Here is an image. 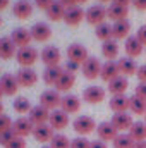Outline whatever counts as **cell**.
Segmentation results:
<instances>
[{
    "mask_svg": "<svg viewBox=\"0 0 146 148\" xmlns=\"http://www.w3.org/2000/svg\"><path fill=\"white\" fill-rule=\"evenodd\" d=\"M72 127L79 136H88L89 133L96 131L98 126H96V122H95L93 117H89V115H79L72 122Z\"/></svg>",
    "mask_w": 146,
    "mask_h": 148,
    "instance_id": "cell-1",
    "label": "cell"
},
{
    "mask_svg": "<svg viewBox=\"0 0 146 148\" xmlns=\"http://www.w3.org/2000/svg\"><path fill=\"white\" fill-rule=\"evenodd\" d=\"M62 103V97L57 90H46L40 95V105H43L48 110H57Z\"/></svg>",
    "mask_w": 146,
    "mask_h": 148,
    "instance_id": "cell-2",
    "label": "cell"
},
{
    "mask_svg": "<svg viewBox=\"0 0 146 148\" xmlns=\"http://www.w3.org/2000/svg\"><path fill=\"white\" fill-rule=\"evenodd\" d=\"M38 57H40V53H38L33 47H23V48H19L17 53H16V59H17V62H19L23 67H31V66L38 60Z\"/></svg>",
    "mask_w": 146,
    "mask_h": 148,
    "instance_id": "cell-3",
    "label": "cell"
},
{
    "mask_svg": "<svg viewBox=\"0 0 146 148\" xmlns=\"http://www.w3.org/2000/svg\"><path fill=\"white\" fill-rule=\"evenodd\" d=\"M89 24L93 26H100L105 23L107 19V9L103 5H91L88 10H86V17H84Z\"/></svg>",
    "mask_w": 146,
    "mask_h": 148,
    "instance_id": "cell-4",
    "label": "cell"
},
{
    "mask_svg": "<svg viewBox=\"0 0 146 148\" xmlns=\"http://www.w3.org/2000/svg\"><path fill=\"white\" fill-rule=\"evenodd\" d=\"M102 62L96 59V57H89L83 66H81V71L84 74V77L86 79H96L100 73H102Z\"/></svg>",
    "mask_w": 146,
    "mask_h": 148,
    "instance_id": "cell-5",
    "label": "cell"
},
{
    "mask_svg": "<svg viewBox=\"0 0 146 148\" xmlns=\"http://www.w3.org/2000/svg\"><path fill=\"white\" fill-rule=\"evenodd\" d=\"M67 57H69V60L77 62V64H81V66L89 59L86 47L81 45V43H72V45H69V48H67Z\"/></svg>",
    "mask_w": 146,
    "mask_h": 148,
    "instance_id": "cell-6",
    "label": "cell"
},
{
    "mask_svg": "<svg viewBox=\"0 0 146 148\" xmlns=\"http://www.w3.org/2000/svg\"><path fill=\"white\" fill-rule=\"evenodd\" d=\"M96 133H98V140H102V141H113L117 136H119V131H117V127L110 122V121H103V122H100L98 124V127H96Z\"/></svg>",
    "mask_w": 146,
    "mask_h": 148,
    "instance_id": "cell-7",
    "label": "cell"
},
{
    "mask_svg": "<svg viewBox=\"0 0 146 148\" xmlns=\"http://www.w3.org/2000/svg\"><path fill=\"white\" fill-rule=\"evenodd\" d=\"M43 64L46 67H52V66H60V50L57 47H45L40 53Z\"/></svg>",
    "mask_w": 146,
    "mask_h": 148,
    "instance_id": "cell-8",
    "label": "cell"
},
{
    "mask_svg": "<svg viewBox=\"0 0 146 148\" xmlns=\"http://www.w3.org/2000/svg\"><path fill=\"white\" fill-rule=\"evenodd\" d=\"M86 17V12L83 10L81 5H72V7H67L65 9V16H64V21L65 24L69 26H77L81 24V21Z\"/></svg>",
    "mask_w": 146,
    "mask_h": 148,
    "instance_id": "cell-9",
    "label": "cell"
},
{
    "mask_svg": "<svg viewBox=\"0 0 146 148\" xmlns=\"http://www.w3.org/2000/svg\"><path fill=\"white\" fill-rule=\"evenodd\" d=\"M16 77H17L19 86H26V88L36 84V81H38L36 71H33L31 67H21V69L16 73Z\"/></svg>",
    "mask_w": 146,
    "mask_h": 148,
    "instance_id": "cell-10",
    "label": "cell"
},
{
    "mask_svg": "<svg viewBox=\"0 0 146 148\" xmlns=\"http://www.w3.org/2000/svg\"><path fill=\"white\" fill-rule=\"evenodd\" d=\"M110 122L117 127V131H119V133H120V131H129V129L132 127V124H134L132 115H131V114H127V112H119V114H113Z\"/></svg>",
    "mask_w": 146,
    "mask_h": 148,
    "instance_id": "cell-11",
    "label": "cell"
},
{
    "mask_svg": "<svg viewBox=\"0 0 146 148\" xmlns=\"http://www.w3.org/2000/svg\"><path fill=\"white\" fill-rule=\"evenodd\" d=\"M12 129L16 131V134H17L19 138H26L28 134H33L35 124L29 121V117H19V119H16V121H14Z\"/></svg>",
    "mask_w": 146,
    "mask_h": 148,
    "instance_id": "cell-12",
    "label": "cell"
},
{
    "mask_svg": "<svg viewBox=\"0 0 146 148\" xmlns=\"http://www.w3.org/2000/svg\"><path fill=\"white\" fill-rule=\"evenodd\" d=\"M83 98H84V102H88V103H100V102H103L105 100V90L102 88V86H88L84 91H83Z\"/></svg>",
    "mask_w": 146,
    "mask_h": 148,
    "instance_id": "cell-13",
    "label": "cell"
},
{
    "mask_svg": "<svg viewBox=\"0 0 146 148\" xmlns=\"http://www.w3.org/2000/svg\"><path fill=\"white\" fill-rule=\"evenodd\" d=\"M48 124L53 127V129H64L69 126V114L64 112L62 109H57V110L50 112V121Z\"/></svg>",
    "mask_w": 146,
    "mask_h": 148,
    "instance_id": "cell-14",
    "label": "cell"
},
{
    "mask_svg": "<svg viewBox=\"0 0 146 148\" xmlns=\"http://www.w3.org/2000/svg\"><path fill=\"white\" fill-rule=\"evenodd\" d=\"M124 50H126V55L131 57V59H136L143 53L145 50V45L138 40V36H129L126 40V45H124Z\"/></svg>",
    "mask_w": 146,
    "mask_h": 148,
    "instance_id": "cell-15",
    "label": "cell"
},
{
    "mask_svg": "<svg viewBox=\"0 0 146 148\" xmlns=\"http://www.w3.org/2000/svg\"><path fill=\"white\" fill-rule=\"evenodd\" d=\"M0 86H2V91L3 95H16L17 90H19V83H17V77L16 74H3L0 77Z\"/></svg>",
    "mask_w": 146,
    "mask_h": 148,
    "instance_id": "cell-16",
    "label": "cell"
},
{
    "mask_svg": "<svg viewBox=\"0 0 146 148\" xmlns=\"http://www.w3.org/2000/svg\"><path fill=\"white\" fill-rule=\"evenodd\" d=\"M12 41L16 43V47H19V48H23V47H29V43H31V31L29 29H26V28H16L14 31H12Z\"/></svg>",
    "mask_w": 146,
    "mask_h": 148,
    "instance_id": "cell-17",
    "label": "cell"
},
{
    "mask_svg": "<svg viewBox=\"0 0 146 148\" xmlns=\"http://www.w3.org/2000/svg\"><path fill=\"white\" fill-rule=\"evenodd\" d=\"M29 121H31L35 126L48 124V121H50V110L45 109L43 105H36V107H33L31 112H29Z\"/></svg>",
    "mask_w": 146,
    "mask_h": 148,
    "instance_id": "cell-18",
    "label": "cell"
},
{
    "mask_svg": "<svg viewBox=\"0 0 146 148\" xmlns=\"http://www.w3.org/2000/svg\"><path fill=\"white\" fill-rule=\"evenodd\" d=\"M131 33V23L127 19L124 21H117L112 24V36L113 40H127Z\"/></svg>",
    "mask_w": 146,
    "mask_h": 148,
    "instance_id": "cell-19",
    "label": "cell"
},
{
    "mask_svg": "<svg viewBox=\"0 0 146 148\" xmlns=\"http://www.w3.org/2000/svg\"><path fill=\"white\" fill-rule=\"evenodd\" d=\"M33 136L40 143H46V141H52V138L55 136V133H53V127L50 124H40V126H35Z\"/></svg>",
    "mask_w": 146,
    "mask_h": 148,
    "instance_id": "cell-20",
    "label": "cell"
},
{
    "mask_svg": "<svg viewBox=\"0 0 146 148\" xmlns=\"http://www.w3.org/2000/svg\"><path fill=\"white\" fill-rule=\"evenodd\" d=\"M12 12L16 17L19 19H28L31 14H33V3L29 0H17L14 5H12Z\"/></svg>",
    "mask_w": 146,
    "mask_h": 148,
    "instance_id": "cell-21",
    "label": "cell"
},
{
    "mask_svg": "<svg viewBox=\"0 0 146 148\" xmlns=\"http://www.w3.org/2000/svg\"><path fill=\"white\" fill-rule=\"evenodd\" d=\"M29 31H31L33 40H36V41H46L52 36V29H50V26L46 23H35Z\"/></svg>",
    "mask_w": 146,
    "mask_h": 148,
    "instance_id": "cell-22",
    "label": "cell"
},
{
    "mask_svg": "<svg viewBox=\"0 0 146 148\" xmlns=\"http://www.w3.org/2000/svg\"><path fill=\"white\" fill-rule=\"evenodd\" d=\"M119 76H120V71H119V64H117L115 60H107V62L102 66L100 77H102L103 81L110 83L112 79H115V77H119Z\"/></svg>",
    "mask_w": 146,
    "mask_h": 148,
    "instance_id": "cell-23",
    "label": "cell"
},
{
    "mask_svg": "<svg viewBox=\"0 0 146 148\" xmlns=\"http://www.w3.org/2000/svg\"><path fill=\"white\" fill-rule=\"evenodd\" d=\"M129 88V81L126 76H119L115 79H112L108 83V91L112 93V97L115 95H126V90Z\"/></svg>",
    "mask_w": 146,
    "mask_h": 148,
    "instance_id": "cell-24",
    "label": "cell"
},
{
    "mask_svg": "<svg viewBox=\"0 0 146 148\" xmlns=\"http://www.w3.org/2000/svg\"><path fill=\"white\" fill-rule=\"evenodd\" d=\"M117 64H119V71H120V76H132V74L138 73V64H136V60L134 59H131V57H122V59H119L117 60Z\"/></svg>",
    "mask_w": 146,
    "mask_h": 148,
    "instance_id": "cell-25",
    "label": "cell"
},
{
    "mask_svg": "<svg viewBox=\"0 0 146 148\" xmlns=\"http://www.w3.org/2000/svg\"><path fill=\"white\" fill-rule=\"evenodd\" d=\"M127 14H129V9L127 7H120L117 3H110L108 7H107V17L112 19L113 23L127 19Z\"/></svg>",
    "mask_w": 146,
    "mask_h": 148,
    "instance_id": "cell-26",
    "label": "cell"
},
{
    "mask_svg": "<svg viewBox=\"0 0 146 148\" xmlns=\"http://www.w3.org/2000/svg\"><path fill=\"white\" fill-rule=\"evenodd\" d=\"M60 109L64 112H67V114H76V112H79V109H81V100H79V97H76V95H65V97L62 98Z\"/></svg>",
    "mask_w": 146,
    "mask_h": 148,
    "instance_id": "cell-27",
    "label": "cell"
},
{
    "mask_svg": "<svg viewBox=\"0 0 146 148\" xmlns=\"http://www.w3.org/2000/svg\"><path fill=\"white\" fill-rule=\"evenodd\" d=\"M74 83H76V74L69 73V71L64 69L62 76L59 77V81H57V84H55V88H57V91H69L74 86Z\"/></svg>",
    "mask_w": 146,
    "mask_h": 148,
    "instance_id": "cell-28",
    "label": "cell"
},
{
    "mask_svg": "<svg viewBox=\"0 0 146 148\" xmlns=\"http://www.w3.org/2000/svg\"><path fill=\"white\" fill-rule=\"evenodd\" d=\"M16 43L12 41V38L2 36L0 38V59H10L12 55H16Z\"/></svg>",
    "mask_w": 146,
    "mask_h": 148,
    "instance_id": "cell-29",
    "label": "cell"
},
{
    "mask_svg": "<svg viewBox=\"0 0 146 148\" xmlns=\"http://www.w3.org/2000/svg\"><path fill=\"white\" fill-rule=\"evenodd\" d=\"M110 109L119 114V112H127L129 110V97L126 95H115L110 98Z\"/></svg>",
    "mask_w": 146,
    "mask_h": 148,
    "instance_id": "cell-30",
    "label": "cell"
},
{
    "mask_svg": "<svg viewBox=\"0 0 146 148\" xmlns=\"http://www.w3.org/2000/svg\"><path fill=\"white\" fill-rule=\"evenodd\" d=\"M65 5H62L59 0H55L48 9H46V16H48V19H52V21H62L64 19V16H65Z\"/></svg>",
    "mask_w": 146,
    "mask_h": 148,
    "instance_id": "cell-31",
    "label": "cell"
},
{
    "mask_svg": "<svg viewBox=\"0 0 146 148\" xmlns=\"http://www.w3.org/2000/svg\"><path fill=\"white\" fill-rule=\"evenodd\" d=\"M62 73H64V69H62L60 66L45 67V71H43V81H45L46 84H57V81H59V77L62 76Z\"/></svg>",
    "mask_w": 146,
    "mask_h": 148,
    "instance_id": "cell-32",
    "label": "cell"
},
{
    "mask_svg": "<svg viewBox=\"0 0 146 148\" xmlns=\"http://www.w3.org/2000/svg\"><path fill=\"white\" fill-rule=\"evenodd\" d=\"M129 110L134 115H145L146 114V100L139 98L138 95L129 97Z\"/></svg>",
    "mask_w": 146,
    "mask_h": 148,
    "instance_id": "cell-33",
    "label": "cell"
},
{
    "mask_svg": "<svg viewBox=\"0 0 146 148\" xmlns=\"http://www.w3.org/2000/svg\"><path fill=\"white\" fill-rule=\"evenodd\" d=\"M102 53H103V57L108 59V60L117 59V55H119V43H117V40L103 41V45H102Z\"/></svg>",
    "mask_w": 146,
    "mask_h": 148,
    "instance_id": "cell-34",
    "label": "cell"
},
{
    "mask_svg": "<svg viewBox=\"0 0 146 148\" xmlns=\"http://www.w3.org/2000/svg\"><path fill=\"white\" fill-rule=\"evenodd\" d=\"M129 134L134 141H146V122H134L132 127L129 129Z\"/></svg>",
    "mask_w": 146,
    "mask_h": 148,
    "instance_id": "cell-35",
    "label": "cell"
},
{
    "mask_svg": "<svg viewBox=\"0 0 146 148\" xmlns=\"http://www.w3.org/2000/svg\"><path fill=\"white\" fill-rule=\"evenodd\" d=\"M112 143H113V148H132L136 141L131 138L129 133H119V136Z\"/></svg>",
    "mask_w": 146,
    "mask_h": 148,
    "instance_id": "cell-36",
    "label": "cell"
},
{
    "mask_svg": "<svg viewBox=\"0 0 146 148\" xmlns=\"http://www.w3.org/2000/svg\"><path fill=\"white\" fill-rule=\"evenodd\" d=\"M95 35H96V38H98V40H102V41L113 40V36H112V24H108V23H103V24L96 26Z\"/></svg>",
    "mask_w": 146,
    "mask_h": 148,
    "instance_id": "cell-37",
    "label": "cell"
},
{
    "mask_svg": "<svg viewBox=\"0 0 146 148\" xmlns=\"http://www.w3.org/2000/svg\"><path fill=\"white\" fill-rule=\"evenodd\" d=\"M31 109H33V105H31V102H29L28 98H24V97L16 98V102H14V110L17 112V114H29Z\"/></svg>",
    "mask_w": 146,
    "mask_h": 148,
    "instance_id": "cell-38",
    "label": "cell"
},
{
    "mask_svg": "<svg viewBox=\"0 0 146 148\" xmlns=\"http://www.w3.org/2000/svg\"><path fill=\"white\" fill-rule=\"evenodd\" d=\"M50 147L52 148H71V140L65 136V134H55L50 141Z\"/></svg>",
    "mask_w": 146,
    "mask_h": 148,
    "instance_id": "cell-39",
    "label": "cell"
},
{
    "mask_svg": "<svg viewBox=\"0 0 146 148\" xmlns=\"http://www.w3.org/2000/svg\"><path fill=\"white\" fill-rule=\"evenodd\" d=\"M17 138V134H16V131L10 127V129H7V131H3V133H0V145H3V147H7L12 140H16Z\"/></svg>",
    "mask_w": 146,
    "mask_h": 148,
    "instance_id": "cell-40",
    "label": "cell"
},
{
    "mask_svg": "<svg viewBox=\"0 0 146 148\" xmlns=\"http://www.w3.org/2000/svg\"><path fill=\"white\" fill-rule=\"evenodd\" d=\"M89 145H91V141H88L84 136H77V138L71 140V148H89Z\"/></svg>",
    "mask_w": 146,
    "mask_h": 148,
    "instance_id": "cell-41",
    "label": "cell"
},
{
    "mask_svg": "<svg viewBox=\"0 0 146 148\" xmlns=\"http://www.w3.org/2000/svg\"><path fill=\"white\" fill-rule=\"evenodd\" d=\"M12 121H10V117L9 115H0V133H3V131H7V129H10L12 127Z\"/></svg>",
    "mask_w": 146,
    "mask_h": 148,
    "instance_id": "cell-42",
    "label": "cell"
},
{
    "mask_svg": "<svg viewBox=\"0 0 146 148\" xmlns=\"http://www.w3.org/2000/svg\"><path fill=\"white\" fill-rule=\"evenodd\" d=\"M3 148H26V141H24V138H16V140H12L7 147H3Z\"/></svg>",
    "mask_w": 146,
    "mask_h": 148,
    "instance_id": "cell-43",
    "label": "cell"
},
{
    "mask_svg": "<svg viewBox=\"0 0 146 148\" xmlns=\"http://www.w3.org/2000/svg\"><path fill=\"white\" fill-rule=\"evenodd\" d=\"M134 95H138L139 98L146 100V83H138V86H136V93H134Z\"/></svg>",
    "mask_w": 146,
    "mask_h": 148,
    "instance_id": "cell-44",
    "label": "cell"
},
{
    "mask_svg": "<svg viewBox=\"0 0 146 148\" xmlns=\"http://www.w3.org/2000/svg\"><path fill=\"white\" fill-rule=\"evenodd\" d=\"M55 0H35V5H36L38 9H43V10H46L52 3H53Z\"/></svg>",
    "mask_w": 146,
    "mask_h": 148,
    "instance_id": "cell-45",
    "label": "cell"
},
{
    "mask_svg": "<svg viewBox=\"0 0 146 148\" xmlns=\"http://www.w3.org/2000/svg\"><path fill=\"white\" fill-rule=\"evenodd\" d=\"M136 76H138L139 83H146V64H143V66H139V67H138Z\"/></svg>",
    "mask_w": 146,
    "mask_h": 148,
    "instance_id": "cell-46",
    "label": "cell"
},
{
    "mask_svg": "<svg viewBox=\"0 0 146 148\" xmlns=\"http://www.w3.org/2000/svg\"><path fill=\"white\" fill-rule=\"evenodd\" d=\"M136 36H138V40L146 47V24H143V26L138 29V35H136Z\"/></svg>",
    "mask_w": 146,
    "mask_h": 148,
    "instance_id": "cell-47",
    "label": "cell"
},
{
    "mask_svg": "<svg viewBox=\"0 0 146 148\" xmlns=\"http://www.w3.org/2000/svg\"><path fill=\"white\" fill-rule=\"evenodd\" d=\"M79 66H81V64H77V62H72V60H69V62H67V66H65V71H69V73H76V71L79 69Z\"/></svg>",
    "mask_w": 146,
    "mask_h": 148,
    "instance_id": "cell-48",
    "label": "cell"
},
{
    "mask_svg": "<svg viewBox=\"0 0 146 148\" xmlns=\"http://www.w3.org/2000/svg\"><path fill=\"white\" fill-rule=\"evenodd\" d=\"M132 5L138 10H146V0H132Z\"/></svg>",
    "mask_w": 146,
    "mask_h": 148,
    "instance_id": "cell-49",
    "label": "cell"
},
{
    "mask_svg": "<svg viewBox=\"0 0 146 148\" xmlns=\"http://www.w3.org/2000/svg\"><path fill=\"white\" fill-rule=\"evenodd\" d=\"M89 148H108V147H107L105 141H102V140H95V141H91Z\"/></svg>",
    "mask_w": 146,
    "mask_h": 148,
    "instance_id": "cell-50",
    "label": "cell"
},
{
    "mask_svg": "<svg viewBox=\"0 0 146 148\" xmlns=\"http://www.w3.org/2000/svg\"><path fill=\"white\" fill-rule=\"evenodd\" d=\"M112 3H117L120 7H127L129 9V5H132V0H112Z\"/></svg>",
    "mask_w": 146,
    "mask_h": 148,
    "instance_id": "cell-51",
    "label": "cell"
},
{
    "mask_svg": "<svg viewBox=\"0 0 146 148\" xmlns=\"http://www.w3.org/2000/svg\"><path fill=\"white\" fill-rule=\"evenodd\" d=\"M62 5H65V7H72V5H77V2L76 0H59Z\"/></svg>",
    "mask_w": 146,
    "mask_h": 148,
    "instance_id": "cell-52",
    "label": "cell"
},
{
    "mask_svg": "<svg viewBox=\"0 0 146 148\" xmlns=\"http://www.w3.org/2000/svg\"><path fill=\"white\" fill-rule=\"evenodd\" d=\"M132 148H146V141H136Z\"/></svg>",
    "mask_w": 146,
    "mask_h": 148,
    "instance_id": "cell-53",
    "label": "cell"
},
{
    "mask_svg": "<svg viewBox=\"0 0 146 148\" xmlns=\"http://www.w3.org/2000/svg\"><path fill=\"white\" fill-rule=\"evenodd\" d=\"M9 5V0H0V10H3Z\"/></svg>",
    "mask_w": 146,
    "mask_h": 148,
    "instance_id": "cell-54",
    "label": "cell"
},
{
    "mask_svg": "<svg viewBox=\"0 0 146 148\" xmlns=\"http://www.w3.org/2000/svg\"><path fill=\"white\" fill-rule=\"evenodd\" d=\"M76 2H77V3H86L88 0H76Z\"/></svg>",
    "mask_w": 146,
    "mask_h": 148,
    "instance_id": "cell-55",
    "label": "cell"
},
{
    "mask_svg": "<svg viewBox=\"0 0 146 148\" xmlns=\"http://www.w3.org/2000/svg\"><path fill=\"white\" fill-rule=\"evenodd\" d=\"M2 112H3V105H2V102H0V115H2Z\"/></svg>",
    "mask_w": 146,
    "mask_h": 148,
    "instance_id": "cell-56",
    "label": "cell"
},
{
    "mask_svg": "<svg viewBox=\"0 0 146 148\" xmlns=\"http://www.w3.org/2000/svg\"><path fill=\"white\" fill-rule=\"evenodd\" d=\"M2 95H3V91H2V86H0V98H2Z\"/></svg>",
    "mask_w": 146,
    "mask_h": 148,
    "instance_id": "cell-57",
    "label": "cell"
},
{
    "mask_svg": "<svg viewBox=\"0 0 146 148\" xmlns=\"http://www.w3.org/2000/svg\"><path fill=\"white\" fill-rule=\"evenodd\" d=\"M98 2H112V0H98Z\"/></svg>",
    "mask_w": 146,
    "mask_h": 148,
    "instance_id": "cell-58",
    "label": "cell"
},
{
    "mask_svg": "<svg viewBox=\"0 0 146 148\" xmlns=\"http://www.w3.org/2000/svg\"><path fill=\"white\" fill-rule=\"evenodd\" d=\"M0 26H2V17H0Z\"/></svg>",
    "mask_w": 146,
    "mask_h": 148,
    "instance_id": "cell-59",
    "label": "cell"
},
{
    "mask_svg": "<svg viewBox=\"0 0 146 148\" xmlns=\"http://www.w3.org/2000/svg\"><path fill=\"white\" fill-rule=\"evenodd\" d=\"M41 148H52V147H41Z\"/></svg>",
    "mask_w": 146,
    "mask_h": 148,
    "instance_id": "cell-60",
    "label": "cell"
},
{
    "mask_svg": "<svg viewBox=\"0 0 146 148\" xmlns=\"http://www.w3.org/2000/svg\"><path fill=\"white\" fill-rule=\"evenodd\" d=\"M145 122H146V114H145Z\"/></svg>",
    "mask_w": 146,
    "mask_h": 148,
    "instance_id": "cell-61",
    "label": "cell"
}]
</instances>
